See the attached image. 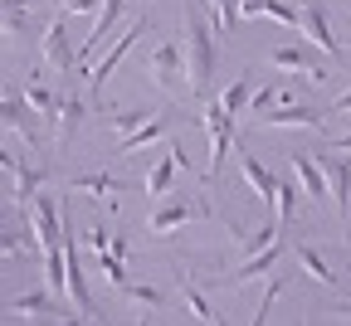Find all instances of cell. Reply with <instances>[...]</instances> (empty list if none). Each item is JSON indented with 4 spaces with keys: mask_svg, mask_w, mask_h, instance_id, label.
Listing matches in <instances>:
<instances>
[{
    "mask_svg": "<svg viewBox=\"0 0 351 326\" xmlns=\"http://www.w3.org/2000/svg\"><path fill=\"white\" fill-rule=\"evenodd\" d=\"M205 5H210V15H215V29H234V0H205Z\"/></svg>",
    "mask_w": 351,
    "mask_h": 326,
    "instance_id": "31",
    "label": "cell"
},
{
    "mask_svg": "<svg viewBox=\"0 0 351 326\" xmlns=\"http://www.w3.org/2000/svg\"><path fill=\"white\" fill-rule=\"evenodd\" d=\"M29 10L34 0H0V39H25L29 34Z\"/></svg>",
    "mask_w": 351,
    "mask_h": 326,
    "instance_id": "15",
    "label": "cell"
},
{
    "mask_svg": "<svg viewBox=\"0 0 351 326\" xmlns=\"http://www.w3.org/2000/svg\"><path fill=\"white\" fill-rule=\"evenodd\" d=\"M147 29H152V20H147V15H142L137 25H127V34H122V39L112 44V49H108V59H103V64H98L93 73H88V98H93V103H98V92H103V83L112 78V68H117V64L127 59V49H132V44H137V39H142Z\"/></svg>",
    "mask_w": 351,
    "mask_h": 326,
    "instance_id": "6",
    "label": "cell"
},
{
    "mask_svg": "<svg viewBox=\"0 0 351 326\" xmlns=\"http://www.w3.org/2000/svg\"><path fill=\"white\" fill-rule=\"evenodd\" d=\"M332 316H346V321H351V302H337V307H332Z\"/></svg>",
    "mask_w": 351,
    "mask_h": 326,
    "instance_id": "38",
    "label": "cell"
},
{
    "mask_svg": "<svg viewBox=\"0 0 351 326\" xmlns=\"http://www.w3.org/2000/svg\"><path fill=\"white\" fill-rule=\"evenodd\" d=\"M288 166H293V180H298V190L307 200H327V185H322V171H317L313 156H293Z\"/></svg>",
    "mask_w": 351,
    "mask_h": 326,
    "instance_id": "18",
    "label": "cell"
},
{
    "mask_svg": "<svg viewBox=\"0 0 351 326\" xmlns=\"http://www.w3.org/2000/svg\"><path fill=\"white\" fill-rule=\"evenodd\" d=\"M278 258H283V244L274 239L269 249H258V253H244V263H239V268L230 273V283H254V277H258V273H269V268H274Z\"/></svg>",
    "mask_w": 351,
    "mask_h": 326,
    "instance_id": "16",
    "label": "cell"
},
{
    "mask_svg": "<svg viewBox=\"0 0 351 326\" xmlns=\"http://www.w3.org/2000/svg\"><path fill=\"white\" fill-rule=\"evenodd\" d=\"M122 15H127V0H103V5L93 10V34H88V39H83V49H78V68H83L88 54H98V44L122 25Z\"/></svg>",
    "mask_w": 351,
    "mask_h": 326,
    "instance_id": "12",
    "label": "cell"
},
{
    "mask_svg": "<svg viewBox=\"0 0 351 326\" xmlns=\"http://www.w3.org/2000/svg\"><path fill=\"white\" fill-rule=\"evenodd\" d=\"M269 64L283 68V73H298V78H313V83L327 78V68L317 64V49H298V44H283V49H274Z\"/></svg>",
    "mask_w": 351,
    "mask_h": 326,
    "instance_id": "10",
    "label": "cell"
},
{
    "mask_svg": "<svg viewBox=\"0 0 351 326\" xmlns=\"http://www.w3.org/2000/svg\"><path fill=\"white\" fill-rule=\"evenodd\" d=\"M332 147H341V151H351V136H337V142Z\"/></svg>",
    "mask_w": 351,
    "mask_h": 326,
    "instance_id": "39",
    "label": "cell"
},
{
    "mask_svg": "<svg viewBox=\"0 0 351 326\" xmlns=\"http://www.w3.org/2000/svg\"><path fill=\"white\" fill-rule=\"evenodd\" d=\"M278 98H283L278 88H254V92H249V112H254V117H258V112H269Z\"/></svg>",
    "mask_w": 351,
    "mask_h": 326,
    "instance_id": "32",
    "label": "cell"
},
{
    "mask_svg": "<svg viewBox=\"0 0 351 326\" xmlns=\"http://www.w3.org/2000/svg\"><path fill=\"white\" fill-rule=\"evenodd\" d=\"M263 20H278V25H298V0H269Z\"/></svg>",
    "mask_w": 351,
    "mask_h": 326,
    "instance_id": "30",
    "label": "cell"
},
{
    "mask_svg": "<svg viewBox=\"0 0 351 326\" xmlns=\"http://www.w3.org/2000/svg\"><path fill=\"white\" fill-rule=\"evenodd\" d=\"M20 98L34 108V117H54V108H59V98H54V92L44 88V83H29V88L20 92Z\"/></svg>",
    "mask_w": 351,
    "mask_h": 326,
    "instance_id": "27",
    "label": "cell"
},
{
    "mask_svg": "<svg viewBox=\"0 0 351 326\" xmlns=\"http://www.w3.org/2000/svg\"><path fill=\"white\" fill-rule=\"evenodd\" d=\"M69 190H78V195H117V190H127V180H112V175H73L69 180Z\"/></svg>",
    "mask_w": 351,
    "mask_h": 326,
    "instance_id": "22",
    "label": "cell"
},
{
    "mask_svg": "<svg viewBox=\"0 0 351 326\" xmlns=\"http://www.w3.org/2000/svg\"><path fill=\"white\" fill-rule=\"evenodd\" d=\"M117 292H122V297H132V302H137V307H147V312H156V307L166 302V297H161L156 288H147V283H122Z\"/></svg>",
    "mask_w": 351,
    "mask_h": 326,
    "instance_id": "28",
    "label": "cell"
},
{
    "mask_svg": "<svg viewBox=\"0 0 351 326\" xmlns=\"http://www.w3.org/2000/svg\"><path fill=\"white\" fill-rule=\"evenodd\" d=\"M313 161H317V171H322L327 195H332V200H337V210L346 214V210H351V151L327 147V151H317Z\"/></svg>",
    "mask_w": 351,
    "mask_h": 326,
    "instance_id": "3",
    "label": "cell"
},
{
    "mask_svg": "<svg viewBox=\"0 0 351 326\" xmlns=\"http://www.w3.org/2000/svg\"><path fill=\"white\" fill-rule=\"evenodd\" d=\"M161 131H166V117H161V112H152V117H147L137 131H132V136H122V147H117V151H122V156H137L142 147L161 142Z\"/></svg>",
    "mask_w": 351,
    "mask_h": 326,
    "instance_id": "20",
    "label": "cell"
},
{
    "mask_svg": "<svg viewBox=\"0 0 351 326\" xmlns=\"http://www.w3.org/2000/svg\"><path fill=\"white\" fill-rule=\"evenodd\" d=\"M249 92H254V83H249V78H234L225 92H219V108H225V112L239 122V117L249 112Z\"/></svg>",
    "mask_w": 351,
    "mask_h": 326,
    "instance_id": "24",
    "label": "cell"
},
{
    "mask_svg": "<svg viewBox=\"0 0 351 326\" xmlns=\"http://www.w3.org/2000/svg\"><path fill=\"white\" fill-rule=\"evenodd\" d=\"M322 112H327V117H341V112H351V88L341 92V98H337V103H327Z\"/></svg>",
    "mask_w": 351,
    "mask_h": 326,
    "instance_id": "36",
    "label": "cell"
},
{
    "mask_svg": "<svg viewBox=\"0 0 351 326\" xmlns=\"http://www.w3.org/2000/svg\"><path fill=\"white\" fill-rule=\"evenodd\" d=\"M298 29L313 39V49H322V54H341V44H337V34H332V25H327V10L317 5V0H302L298 5Z\"/></svg>",
    "mask_w": 351,
    "mask_h": 326,
    "instance_id": "7",
    "label": "cell"
},
{
    "mask_svg": "<svg viewBox=\"0 0 351 326\" xmlns=\"http://www.w3.org/2000/svg\"><path fill=\"white\" fill-rule=\"evenodd\" d=\"M195 214H200V205H191V200H181V195H176V200H161V205L152 210L147 229H152V234H176V229H181V224H191Z\"/></svg>",
    "mask_w": 351,
    "mask_h": 326,
    "instance_id": "13",
    "label": "cell"
},
{
    "mask_svg": "<svg viewBox=\"0 0 351 326\" xmlns=\"http://www.w3.org/2000/svg\"><path fill=\"white\" fill-rule=\"evenodd\" d=\"M239 175H244V185H249L258 200H269V205H274V185H278V180L263 171V166L254 161V151H244V147H239Z\"/></svg>",
    "mask_w": 351,
    "mask_h": 326,
    "instance_id": "17",
    "label": "cell"
},
{
    "mask_svg": "<svg viewBox=\"0 0 351 326\" xmlns=\"http://www.w3.org/2000/svg\"><path fill=\"white\" fill-rule=\"evenodd\" d=\"M181 171H191V161H186L181 142H176V147H171V156H161V161L147 171L142 190H147V195H171V190H176V175H181Z\"/></svg>",
    "mask_w": 351,
    "mask_h": 326,
    "instance_id": "11",
    "label": "cell"
},
{
    "mask_svg": "<svg viewBox=\"0 0 351 326\" xmlns=\"http://www.w3.org/2000/svg\"><path fill=\"white\" fill-rule=\"evenodd\" d=\"M25 210H29V229H34V239H39V253L59 249V244H64V214H59L54 195L34 190V200H29Z\"/></svg>",
    "mask_w": 351,
    "mask_h": 326,
    "instance_id": "4",
    "label": "cell"
},
{
    "mask_svg": "<svg viewBox=\"0 0 351 326\" xmlns=\"http://www.w3.org/2000/svg\"><path fill=\"white\" fill-rule=\"evenodd\" d=\"M181 64H186V88L191 98H210V78H215V34L200 5H186V34H181Z\"/></svg>",
    "mask_w": 351,
    "mask_h": 326,
    "instance_id": "1",
    "label": "cell"
},
{
    "mask_svg": "<svg viewBox=\"0 0 351 326\" xmlns=\"http://www.w3.org/2000/svg\"><path fill=\"white\" fill-rule=\"evenodd\" d=\"M263 10H269V0H234V15L239 20H258Z\"/></svg>",
    "mask_w": 351,
    "mask_h": 326,
    "instance_id": "35",
    "label": "cell"
},
{
    "mask_svg": "<svg viewBox=\"0 0 351 326\" xmlns=\"http://www.w3.org/2000/svg\"><path fill=\"white\" fill-rule=\"evenodd\" d=\"M278 292H283V277H269V288H263V302L254 307V321H263V316H269V307L278 302Z\"/></svg>",
    "mask_w": 351,
    "mask_h": 326,
    "instance_id": "33",
    "label": "cell"
},
{
    "mask_svg": "<svg viewBox=\"0 0 351 326\" xmlns=\"http://www.w3.org/2000/svg\"><path fill=\"white\" fill-rule=\"evenodd\" d=\"M108 244H112V239H108V224H103V219H93V224L83 229V249H88V258H93V253H103Z\"/></svg>",
    "mask_w": 351,
    "mask_h": 326,
    "instance_id": "29",
    "label": "cell"
},
{
    "mask_svg": "<svg viewBox=\"0 0 351 326\" xmlns=\"http://www.w3.org/2000/svg\"><path fill=\"white\" fill-rule=\"evenodd\" d=\"M293 258H298V263H302L307 273H313L322 288H332V283H337V277H332V268L322 263V253H317V249H307V244H293Z\"/></svg>",
    "mask_w": 351,
    "mask_h": 326,
    "instance_id": "25",
    "label": "cell"
},
{
    "mask_svg": "<svg viewBox=\"0 0 351 326\" xmlns=\"http://www.w3.org/2000/svg\"><path fill=\"white\" fill-rule=\"evenodd\" d=\"M0 229H10V224H5V214H0Z\"/></svg>",
    "mask_w": 351,
    "mask_h": 326,
    "instance_id": "40",
    "label": "cell"
},
{
    "mask_svg": "<svg viewBox=\"0 0 351 326\" xmlns=\"http://www.w3.org/2000/svg\"><path fill=\"white\" fill-rule=\"evenodd\" d=\"M322 122H327L322 108H307V103H298V98H278L269 112H258V127H274V131H278V127H313V131H317Z\"/></svg>",
    "mask_w": 351,
    "mask_h": 326,
    "instance_id": "5",
    "label": "cell"
},
{
    "mask_svg": "<svg viewBox=\"0 0 351 326\" xmlns=\"http://www.w3.org/2000/svg\"><path fill=\"white\" fill-rule=\"evenodd\" d=\"M39 54H44V64H49V68H59V73H78V49L69 44V25H64V15H59L49 29H44Z\"/></svg>",
    "mask_w": 351,
    "mask_h": 326,
    "instance_id": "8",
    "label": "cell"
},
{
    "mask_svg": "<svg viewBox=\"0 0 351 326\" xmlns=\"http://www.w3.org/2000/svg\"><path fill=\"white\" fill-rule=\"evenodd\" d=\"M15 166H20V161H15V156H10L5 147H0V171H5V175H15Z\"/></svg>",
    "mask_w": 351,
    "mask_h": 326,
    "instance_id": "37",
    "label": "cell"
},
{
    "mask_svg": "<svg viewBox=\"0 0 351 326\" xmlns=\"http://www.w3.org/2000/svg\"><path fill=\"white\" fill-rule=\"evenodd\" d=\"M176 288H181V297H186V307H191V312H195L200 321H225V316H219V312H215V307L205 302V292H200V288L191 283V277H186V273H176Z\"/></svg>",
    "mask_w": 351,
    "mask_h": 326,
    "instance_id": "23",
    "label": "cell"
},
{
    "mask_svg": "<svg viewBox=\"0 0 351 326\" xmlns=\"http://www.w3.org/2000/svg\"><path fill=\"white\" fill-rule=\"evenodd\" d=\"M98 5H103V0H64L59 15H64V20H73V15H93Z\"/></svg>",
    "mask_w": 351,
    "mask_h": 326,
    "instance_id": "34",
    "label": "cell"
},
{
    "mask_svg": "<svg viewBox=\"0 0 351 326\" xmlns=\"http://www.w3.org/2000/svg\"><path fill=\"white\" fill-rule=\"evenodd\" d=\"M147 73L156 88H176V83H186V64H181V44L176 39H161L152 59H147Z\"/></svg>",
    "mask_w": 351,
    "mask_h": 326,
    "instance_id": "9",
    "label": "cell"
},
{
    "mask_svg": "<svg viewBox=\"0 0 351 326\" xmlns=\"http://www.w3.org/2000/svg\"><path fill=\"white\" fill-rule=\"evenodd\" d=\"M10 316H34V321H59V302L49 292H25L10 302Z\"/></svg>",
    "mask_w": 351,
    "mask_h": 326,
    "instance_id": "19",
    "label": "cell"
},
{
    "mask_svg": "<svg viewBox=\"0 0 351 326\" xmlns=\"http://www.w3.org/2000/svg\"><path fill=\"white\" fill-rule=\"evenodd\" d=\"M44 175H49V166H25V161L15 166V175H10V180H15V205H20V210L34 200V190L44 185Z\"/></svg>",
    "mask_w": 351,
    "mask_h": 326,
    "instance_id": "21",
    "label": "cell"
},
{
    "mask_svg": "<svg viewBox=\"0 0 351 326\" xmlns=\"http://www.w3.org/2000/svg\"><path fill=\"white\" fill-rule=\"evenodd\" d=\"M54 142H59V151L73 142V131H78V122H83V98H78V92H64V98H59V108H54Z\"/></svg>",
    "mask_w": 351,
    "mask_h": 326,
    "instance_id": "14",
    "label": "cell"
},
{
    "mask_svg": "<svg viewBox=\"0 0 351 326\" xmlns=\"http://www.w3.org/2000/svg\"><path fill=\"white\" fill-rule=\"evenodd\" d=\"M200 122H205V136H210V156H205V180L219 175V161H225V151L234 147V117L219 108V103H200Z\"/></svg>",
    "mask_w": 351,
    "mask_h": 326,
    "instance_id": "2",
    "label": "cell"
},
{
    "mask_svg": "<svg viewBox=\"0 0 351 326\" xmlns=\"http://www.w3.org/2000/svg\"><path fill=\"white\" fill-rule=\"evenodd\" d=\"M147 117H152V108H122V112H108V127H112L117 136H132Z\"/></svg>",
    "mask_w": 351,
    "mask_h": 326,
    "instance_id": "26",
    "label": "cell"
}]
</instances>
